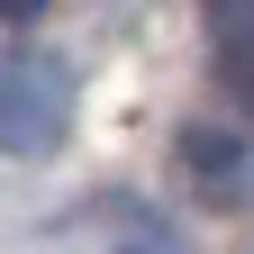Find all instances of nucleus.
<instances>
[{"instance_id": "nucleus-1", "label": "nucleus", "mask_w": 254, "mask_h": 254, "mask_svg": "<svg viewBox=\"0 0 254 254\" xmlns=\"http://www.w3.org/2000/svg\"><path fill=\"white\" fill-rule=\"evenodd\" d=\"M73 127V73L55 55H0V154L9 164H46Z\"/></svg>"}, {"instance_id": "nucleus-2", "label": "nucleus", "mask_w": 254, "mask_h": 254, "mask_svg": "<svg viewBox=\"0 0 254 254\" xmlns=\"http://www.w3.org/2000/svg\"><path fill=\"white\" fill-rule=\"evenodd\" d=\"M209 18V55H218V82L236 91V109L254 118V0H200Z\"/></svg>"}, {"instance_id": "nucleus-3", "label": "nucleus", "mask_w": 254, "mask_h": 254, "mask_svg": "<svg viewBox=\"0 0 254 254\" xmlns=\"http://www.w3.org/2000/svg\"><path fill=\"white\" fill-rule=\"evenodd\" d=\"M37 9H55V0H0V18H37Z\"/></svg>"}, {"instance_id": "nucleus-4", "label": "nucleus", "mask_w": 254, "mask_h": 254, "mask_svg": "<svg viewBox=\"0 0 254 254\" xmlns=\"http://www.w3.org/2000/svg\"><path fill=\"white\" fill-rule=\"evenodd\" d=\"M127 254H154V245H127Z\"/></svg>"}]
</instances>
